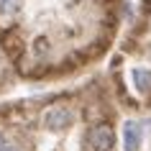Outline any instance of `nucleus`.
Listing matches in <instances>:
<instances>
[{"mask_svg": "<svg viewBox=\"0 0 151 151\" xmlns=\"http://www.w3.org/2000/svg\"><path fill=\"white\" fill-rule=\"evenodd\" d=\"M10 149V143H8V138H5V136L0 133V151H8Z\"/></svg>", "mask_w": 151, "mask_h": 151, "instance_id": "obj_6", "label": "nucleus"}, {"mask_svg": "<svg viewBox=\"0 0 151 151\" xmlns=\"http://www.w3.org/2000/svg\"><path fill=\"white\" fill-rule=\"evenodd\" d=\"M23 5V0H0V13H5V16H13L18 13Z\"/></svg>", "mask_w": 151, "mask_h": 151, "instance_id": "obj_5", "label": "nucleus"}, {"mask_svg": "<svg viewBox=\"0 0 151 151\" xmlns=\"http://www.w3.org/2000/svg\"><path fill=\"white\" fill-rule=\"evenodd\" d=\"M133 80H136V87L141 90V92H149V90H151V72L133 69Z\"/></svg>", "mask_w": 151, "mask_h": 151, "instance_id": "obj_4", "label": "nucleus"}, {"mask_svg": "<svg viewBox=\"0 0 151 151\" xmlns=\"http://www.w3.org/2000/svg\"><path fill=\"white\" fill-rule=\"evenodd\" d=\"M72 110L69 108H64V105H56V108H49L46 115H44V126L51 128V131H62V128H67L72 123Z\"/></svg>", "mask_w": 151, "mask_h": 151, "instance_id": "obj_2", "label": "nucleus"}, {"mask_svg": "<svg viewBox=\"0 0 151 151\" xmlns=\"http://www.w3.org/2000/svg\"><path fill=\"white\" fill-rule=\"evenodd\" d=\"M87 143H90V149H92V151H110L113 143H115V133H113L110 126L100 123V126H95L92 131H90Z\"/></svg>", "mask_w": 151, "mask_h": 151, "instance_id": "obj_1", "label": "nucleus"}, {"mask_svg": "<svg viewBox=\"0 0 151 151\" xmlns=\"http://www.w3.org/2000/svg\"><path fill=\"white\" fill-rule=\"evenodd\" d=\"M8 151H16V149H8Z\"/></svg>", "mask_w": 151, "mask_h": 151, "instance_id": "obj_7", "label": "nucleus"}, {"mask_svg": "<svg viewBox=\"0 0 151 151\" xmlns=\"http://www.w3.org/2000/svg\"><path fill=\"white\" fill-rule=\"evenodd\" d=\"M141 146V128L136 120H126L123 126V149L126 151H138Z\"/></svg>", "mask_w": 151, "mask_h": 151, "instance_id": "obj_3", "label": "nucleus"}]
</instances>
